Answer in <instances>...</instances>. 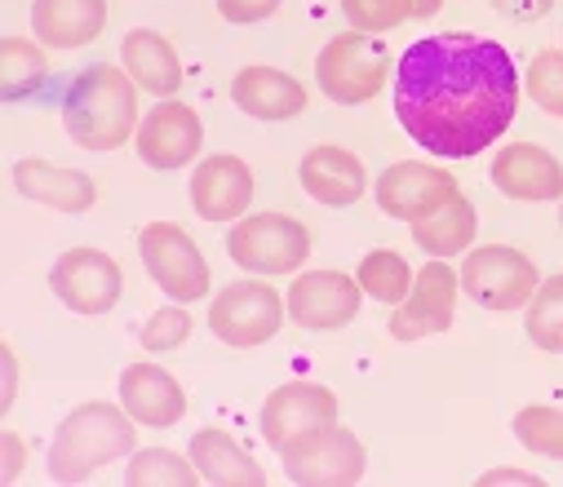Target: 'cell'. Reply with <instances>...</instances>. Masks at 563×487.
I'll list each match as a JSON object with an SVG mask.
<instances>
[{
  "instance_id": "cell-1",
  "label": "cell",
  "mask_w": 563,
  "mask_h": 487,
  "mask_svg": "<svg viewBox=\"0 0 563 487\" xmlns=\"http://www.w3.org/2000/svg\"><path fill=\"white\" fill-rule=\"evenodd\" d=\"M519 107L510 54L475 32L421 36L395 67V115L412 142L444 159H471L497 142Z\"/></svg>"
},
{
  "instance_id": "cell-2",
  "label": "cell",
  "mask_w": 563,
  "mask_h": 487,
  "mask_svg": "<svg viewBox=\"0 0 563 487\" xmlns=\"http://www.w3.org/2000/svg\"><path fill=\"white\" fill-rule=\"evenodd\" d=\"M63 124L85 151H115L137 124V80L111 63L85 67L63 89Z\"/></svg>"
},
{
  "instance_id": "cell-3",
  "label": "cell",
  "mask_w": 563,
  "mask_h": 487,
  "mask_svg": "<svg viewBox=\"0 0 563 487\" xmlns=\"http://www.w3.org/2000/svg\"><path fill=\"white\" fill-rule=\"evenodd\" d=\"M133 417L124 403H80L49 443V478L54 483H85L93 469L133 456Z\"/></svg>"
},
{
  "instance_id": "cell-4",
  "label": "cell",
  "mask_w": 563,
  "mask_h": 487,
  "mask_svg": "<svg viewBox=\"0 0 563 487\" xmlns=\"http://www.w3.org/2000/svg\"><path fill=\"white\" fill-rule=\"evenodd\" d=\"M227 253L253 275H289L311 257V231L289 213H253L231 226Z\"/></svg>"
},
{
  "instance_id": "cell-5",
  "label": "cell",
  "mask_w": 563,
  "mask_h": 487,
  "mask_svg": "<svg viewBox=\"0 0 563 487\" xmlns=\"http://www.w3.org/2000/svg\"><path fill=\"white\" fill-rule=\"evenodd\" d=\"M390 76V58H386V45L373 36V32H346V36H333L320 58H316V80L320 89L342 102V107H355V102H368L382 93Z\"/></svg>"
},
{
  "instance_id": "cell-6",
  "label": "cell",
  "mask_w": 563,
  "mask_h": 487,
  "mask_svg": "<svg viewBox=\"0 0 563 487\" xmlns=\"http://www.w3.org/2000/svg\"><path fill=\"white\" fill-rule=\"evenodd\" d=\"M537 266L510 244L471 248L462 262V292L488 310H523L537 297Z\"/></svg>"
},
{
  "instance_id": "cell-7",
  "label": "cell",
  "mask_w": 563,
  "mask_h": 487,
  "mask_svg": "<svg viewBox=\"0 0 563 487\" xmlns=\"http://www.w3.org/2000/svg\"><path fill=\"white\" fill-rule=\"evenodd\" d=\"M137 253L174 301H200L209 292V262L178 222H147L137 231Z\"/></svg>"
},
{
  "instance_id": "cell-8",
  "label": "cell",
  "mask_w": 563,
  "mask_h": 487,
  "mask_svg": "<svg viewBox=\"0 0 563 487\" xmlns=\"http://www.w3.org/2000/svg\"><path fill=\"white\" fill-rule=\"evenodd\" d=\"M279 323H285V301H279V292L271 284H253V279L231 284L209 306L213 337H222L235 351H253V346L271 342L279 333Z\"/></svg>"
},
{
  "instance_id": "cell-9",
  "label": "cell",
  "mask_w": 563,
  "mask_h": 487,
  "mask_svg": "<svg viewBox=\"0 0 563 487\" xmlns=\"http://www.w3.org/2000/svg\"><path fill=\"white\" fill-rule=\"evenodd\" d=\"M285 474L302 487H346L364 478V447L351 430L333 421L285 447Z\"/></svg>"
},
{
  "instance_id": "cell-10",
  "label": "cell",
  "mask_w": 563,
  "mask_h": 487,
  "mask_svg": "<svg viewBox=\"0 0 563 487\" xmlns=\"http://www.w3.org/2000/svg\"><path fill=\"white\" fill-rule=\"evenodd\" d=\"M457 288H462V275H453V266H444L440 257L431 266H421L412 279V292L390 314V337L395 342H421V337L449 333L453 310H457Z\"/></svg>"
},
{
  "instance_id": "cell-11",
  "label": "cell",
  "mask_w": 563,
  "mask_h": 487,
  "mask_svg": "<svg viewBox=\"0 0 563 487\" xmlns=\"http://www.w3.org/2000/svg\"><path fill=\"white\" fill-rule=\"evenodd\" d=\"M462 191L453 182V174L435 169V165H417V159H399L377 178V209L399 218V222H421L440 213L444 204H453Z\"/></svg>"
},
{
  "instance_id": "cell-12",
  "label": "cell",
  "mask_w": 563,
  "mask_h": 487,
  "mask_svg": "<svg viewBox=\"0 0 563 487\" xmlns=\"http://www.w3.org/2000/svg\"><path fill=\"white\" fill-rule=\"evenodd\" d=\"M49 288L76 314H107L120 301V266L98 248H67L49 270Z\"/></svg>"
},
{
  "instance_id": "cell-13",
  "label": "cell",
  "mask_w": 563,
  "mask_h": 487,
  "mask_svg": "<svg viewBox=\"0 0 563 487\" xmlns=\"http://www.w3.org/2000/svg\"><path fill=\"white\" fill-rule=\"evenodd\" d=\"M333 421H338V395L316 381H289V386L271 390L262 403V439L279 452L294 439H302L320 425H333Z\"/></svg>"
},
{
  "instance_id": "cell-14",
  "label": "cell",
  "mask_w": 563,
  "mask_h": 487,
  "mask_svg": "<svg viewBox=\"0 0 563 487\" xmlns=\"http://www.w3.org/2000/svg\"><path fill=\"white\" fill-rule=\"evenodd\" d=\"M133 142H137V155H143V165L169 174V169L191 165V159L200 155V146H205V124H200L196 107L165 98L161 107L147 111L143 124H137V137H133Z\"/></svg>"
},
{
  "instance_id": "cell-15",
  "label": "cell",
  "mask_w": 563,
  "mask_h": 487,
  "mask_svg": "<svg viewBox=\"0 0 563 487\" xmlns=\"http://www.w3.org/2000/svg\"><path fill=\"white\" fill-rule=\"evenodd\" d=\"M360 297H364L360 279L342 270H307L289 288V319L302 323V329L329 333L360 314Z\"/></svg>"
},
{
  "instance_id": "cell-16",
  "label": "cell",
  "mask_w": 563,
  "mask_h": 487,
  "mask_svg": "<svg viewBox=\"0 0 563 487\" xmlns=\"http://www.w3.org/2000/svg\"><path fill=\"white\" fill-rule=\"evenodd\" d=\"M493 187L510 200H528V204H545L563 196V165L532 142H515L501 146L493 155Z\"/></svg>"
},
{
  "instance_id": "cell-17",
  "label": "cell",
  "mask_w": 563,
  "mask_h": 487,
  "mask_svg": "<svg viewBox=\"0 0 563 487\" xmlns=\"http://www.w3.org/2000/svg\"><path fill=\"white\" fill-rule=\"evenodd\" d=\"M120 403L137 425H178L187 412V390L178 386L174 373H165L161 364H129L120 373Z\"/></svg>"
},
{
  "instance_id": "cell-18",
  "label": "cell",
  "mask_w": 563,
  "mask_h": 487,
  "mask_svg": "<svg viewBox=\"0 0 563 487\" xmlns=\"http://www.w3.org/2000/svg\"><path fill=\"white\" fill-rule=\"evenodd\" d=\"M253 200V174L240 155H209L191 174V204L209 222H231Z\"/></svg>"
},
{
  "instance_id": "cell-19",
  "label": "cell",
  "mask_w": 563,
  "mask_h": 487,
  "mask_svg": "<svg viewBox=\"0 0 563 487\" xmlns=\"http://www.w3.org/2000/svg\"><path fill=\"white\" fill-rule=\"evenodd\" d=\"M302 191L329 209H346L364 196L368 187V174L360 165V155L342 151V146H311L302 155Z\"/></svg>"
},
{
  "instance_id": "cell-20",
  "label": "cell",
  "mask_w": 563,
  "mask_h": 487,
  "mask_svg": "<svg viewBox=\"0 0 563 487\" xmlns=\"http://www.w3.org/2000/svg\"><path fill=\"white\" fill-rule=\"evenodd\" d=\"M14 187L27 200H36L45 209H58V213H85L98 200V187H93L89 174L58 169V165H49V159H19L14 165Z\"/></svg>"
},
{
  "instance_id": "cell-21",
  "label": "cell",
  "mask_w": 563,
  "mask_h": 487,
  "mask_svg": "<svg viewBox=\"0 0 563 487\" xmlns=\"http://www.w3.org/2000/svg\"><path fill=\"white\" fill-rule=\"evenodd\" d=\"M231 102L253 120H294L307 107V89L275 67H244L231 80Z\"/></svg>"
},
{
  "instance_id": "cell-22",
  "label": "cell",
  "mask_w": 563,
  "mask_h": 487,
  "mask_svg": "<svg viewBox=\"0 0 563 487\" xmlns=\"http://www.w3.org/2000/svg\"><path fill=\"white\" fill-rule=\"evenodd\" d=\"M107 23V0H36L32 36L49 49H80Z\"/></svg>"
},
{
  "instance_id": "cell-23",
  "label": "cell",
  "mask_w": 563,
  "mask_h": 487,
  "mask_svg": "<svg viewBox=\"0 0 563 487\" xmlns=\"http://www.w3.org/2000/svg\"><path fill=\"white\" fill-rule=\"evenodd\" d=\"M120 58H124V71L137 80V89H147L156 98H174L178 85H183V63L174 54V45L152 32V27H137L120 41Z\"/></svg>"
},
{
  "instance_id": "cell-24",
  "label": "cell",
  "mask_w": 563,
  "mask_h": 487,
  "mask_svg": "<svg viewBox=\"0 0 563 487\" xmlns=\"http://www.w3.org/2000/svg\"><path fill=\"white\" fill-rule=\"evenodd\" d=\"M191 461H196L200 478L218 483V487H262L266 483L262 465L227 430H200L191 439Z\"/></svg>"
},
{
  "instance_id": "cell-25",
  "label": "cell",
  "mask_w": 563,
  "mask_h": 487,
  "mask_svg": "<svg viewBox=\"0 0 563 487\" xmlns=\"http://www.w3.org/2000/svg\"><path fill=\"white\" fill-rule=\"evenodd\" d=\"M412 240H417V248H427L431 257H457V253H466L475 244V204L457 196L440 213L412 222Z\"/></svg>"
},
{
  "instance_id": "cell-26",
  "label": "cell",
  "mask_w": 563,
  "mask_h": 487,
  "mask_svg": "<svg viewBox=\"0 0 563 487\" xmlns=\"http://www.w3.org/2000/svg\"><path fill=\"white\" fill-rule=\"evenodd\" d=\"M124 483L129 487H169V483L191 487V483H200V469H196V461H183L169 447H143V452H133Z\"/></svg>"
},
{
  "instance_id": "cell-27",
  "label": "cell",
  "mask_w": 563,
  "mask_h": 487,
  "mask_svg": "<svg viewBox=\"0 0 563 487\" xmlns=\"http://www.w3.org/2000/svg\"><path fill=\"white\" fill-rule=\"evenodd\" d=\"M360 288L368 292V297H377V301H386V306H399L408 292H412V270H408V262L399 257V253H390V248H377V253H368L364 262H360Z\"/></svg>"
},
{
  "instance_id": "cell-28",
  "label": "cell",
  "mask_w": 563,
  "mask_h": 487,
  "mask_svg": "<svg viewBox=\"0 0 563 487\" xmlns=\"http://www.w3.org/2000/svg\"><path fill=\"white\" fill-rule=\"evenodd\" d=\"M528 337L537 351L563 355V275L545 279L528 301Z\"/></svg>"
},
{
  "instance_id": "cell-29",
  "label": "cell",
  "mask_w": 563,
  "mask_h": 487,
  "mask_svg": "<svg viewBox=\"0 0 563 487\" xmlns=\"http://www.w3.org/2000/svg\"><path fill=\"white\" fill-rule=\"evenodd\" d=\"M515 439L537 456L563 461V412L559 408H523L515 417Z\"/></svg>"
},
{
  "instance_id": "cell-30",
  "label": "cell",
  "mask_w": 563,
  "mask_h": 487,
  "mask_svg": "<svg viewBox=\"0 0 563 487\" xmlns=\"http://www.w3.org/2000/svg\"><path fill=\"white\" fill-rule=\"evenodd\" d=\"M528 98L545 111L563 120V49H541L528 67Z\"/></svg>"
},
{
  "instance_id": "cell-31",
  "label": "cell",
  "mask_w": 563,
  "mask_h": 487,
  "mask_svg": "<svg viewBox=\"0 0 563 487\" xmlns=\"http://www.w3.org/2000/svg\"><path fill=\"white\" fill-rule=\"evenodd\" d=\"M342 14L355 32H390L412 19V0H342Z\"/></svg>"
},
{
  "instance_id": "cell-32",
  "label": "cell",
  "mask_w": 563,
  "mask_h": 487,
  "mask_svg": "<svg viewBox=\"0 0 563 487\" xmlns=\"http://www.w3.org/2000/svg\"><path fill=\"white\" fill-rule=\"evenodd\" d=\"M45 58L27 45V41H5V98H19L23 93V85L19 80H27L32 89L45 80Z\"/></svg>"
},
{
  "instance_id": "cell-33",
  "label": "cell",
  "mask_w": 563,
  "mask_h": 487,
  "mask_svg": "<svg viewBox=\"0 0 563 487\" xmlns=\"http://www.w3.org/2000/svg\"><path fill=\"white\" fill-rule=\"evenodd\" d=\"M191 333V314L178 310V306H165L147 319V329H143V346L147 351H169V346H183Z\"/></svg>"
},
{
  "instance_id": "cell-34",
  "label": "cell",
  "mask_w": 563,
  "mask_h": 487,
  "mask_svg": "<svg viewBox=\"0 0 563 487\" xmlns=\"http://www.w3.org/2000/svg\"><path fill=\"white\" fill-rule=\"evenodd\" d=\"M279 10V0H218V14L227 23H262Z\"/></svg>"
},
{
  "instance_id": "cell-35",
  "label": "cell",
  "mask_w": 563,
  "mask_h": 487,
  "mask_svg": "<svg viewBox=\"0 0 563 487\" xmlns=\"http://www.w3.org/2000/svg\"><path fill=\"white\" fill-rule=\"evenodd\" d=\"M493 10H497V14H506V19L532 23V19L550 14V0H493Z\"/></svg>"
},
{
  "instance_id": "cell-36",
  "label": "cell",
  "mask_w": 563,
  "mask_h": 487,
  "mask_svg": "<svg viewBox=\"0 0 563 487\" xmlns=\"http://www.w3.org/2000/svg\"><path fill=\"white\" fill-rule=\"evenodd\" d=\"M5 478H19V461H23V443H19V434H5Z\"/></svg>"
},
{
  "instance_id": "cell-37",
  "label": "cell",
  "mask_w": 563,
  "mask_h": 487,
  "mask_svg": "<svg viewBox=\"0 0 563 487\" xmlns=\"http://www.w3.org/2000/svg\"><path fill=\"white\" fill-rule=\"evenodd\" d=\"M484 483H537L532 474H515V469H501V474H484Z\"/></svg>"
},
{
  "instance_id": "cell-38",
  "label": "cell",
  "mask_w": 563,
  "mask_h": 487,
  "mask_svg": "<svg viewBox=\"0 0 563 487\" xmlns=\"http://www.w3.org/2000/svg\"><path fill=\"white\" fill-rule=\"evenodd\" d=\"M440 5H444V0H412V14H417V19H435Z\"/></svg>"
}]
</instances>
